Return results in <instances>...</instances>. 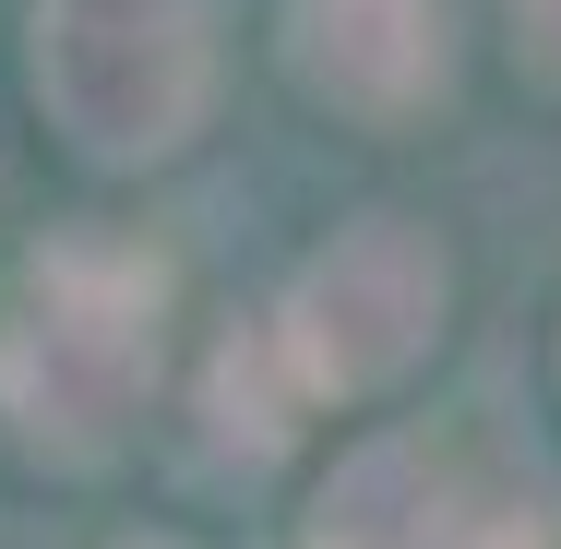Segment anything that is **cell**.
Listing matches in <instances>:
<instances>
[{
    "instance_id": "obj_1",
    "label": "cell",
    "mask_w": 561,
    "mask_h": 549,
    "mask_svg": "<svg viewBox=\"0 0 561 549\" xmlns=\"http://www.w3.org/2000/svg\"><path fill=\"white\" fill-rule=\"evenodd\" d=\"M168 358V263L144 239L72 227L0 287V431L36 454H108Z\"/></svg>"
},
{
    "instance_id": "obj_2",
    "label": "cell",
    "mask_w": 561,
    "mask_h": 549,
    "mask_svg": "<svg viewBox=\"0 0 561 549\" xmlns=\"http://www.w3.org/2000/svg\"><path fill=\"white\" fill-rule=\"evenodd\" d=\"M216 0H36V108L72 156L156 168L204 131Z\"/></svg>"
},
{
    "instance_id": "obj_3",
    "label": "cell",
    "mask_w": 561,
    "mask_h": 549,
    "mask_svg": "<svg viewBox=\"0 0 561 549\" xmlns=\"http://www.w3.org/2000/svg\"><path fill=\"white\" fill-rule=\"evenodd\" d=\"M443 299H454V275H443L431 227L419 216H358L299 263L275 334H287V358H299L311 394H382V382H407L431 358Z\"/></svg>"
},
{
    "instance_id": "obj_4",
    "label": "cell",
    "mask_w": 561,
    "mask_h": 549,
    "mask_svg": "<svg viewBox=\"0 0 561 549\" xmlns=\"http://www.w3.org/2000/svg\"><path fill=\"white\" fill-rule=\"evenodd\" d=\"M275 36H287V72L370 131L443 108L454 84V0H287Z\"/></svg>"
},
{
    "instance_id": "obj_5",
    "label": "cell",
    "mask_w": 561,
    "mask_h": 549,
    "mask_svg": "<svg viewBox=\"0 0 561 549\" xmlns=\"http://www.w3.org/2000/svg\"><path fill=\"white\" fill-rule=\"evenodd\" d=\"M466 514L478 502H466V478H454L443 454L419 431H382L323 478L299 549H466Z\"/></svg>"
},
{
    "instance_id": "obj_6",
    "label": "cell",
    "mask_w": 561,
    "mask_h": 549,
    "mask_svg": "<svg viewBox=\"0 0 561 549\" xmlns=\"http://www.w3.org/2000/svg\"><path fill=\"white\" fill-rule=\"evenodd\" d=\"M311 407H323V394L299 382V358H287L275 323L227 334L216 358H204V454H227V466H275Z\"/></svg>"
},
{
    "instance_id": "obj_7",
    "label": "cell",
    "mask_w": 561,
    "mask_h": 549,
    "mask_svg": "<svg viewBox=\"0 0 561 549\" xmlns=\"http://www.w3.org/2000/svg\"><path fill=\"white\" fill-rule=\"evenodd\" d=\"M466 549H561V502L550 490H502L466 514Z\"/></svg>"
},
{
    "instance_id": "obj_8",
    "label": "cell",
    "mask_w": 561,
    "mask_h": 549,
    "mask_svg": "<svg viewBox=\"0 0 561 549\" xmlns=\"http://www.w3.org/2000/svg\"><path fill=\"white\" fill-rule=\"evenodd\" d=\"M502 12H514V60L538 84H561V0H502Z\"/></svg>"
},
{
    "instance_id": "obj_9",
    "label": "cell",
    "mask_w": 561,
    "mask_h": 549,
    "mask_svg": "<svg viewBox=\"0 0 561 549\" xmlns=\"http://www.w3.org/2000/svg\"><path fill=\"white\" fill-rule=\"evenodd\" d=\"M131 549H180V538H131Z\"/></svg>"
}]
</instances>
